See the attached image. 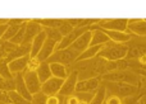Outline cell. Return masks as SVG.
I'll list each match as a JSON object with an SVG mask.
<instances>
[{"label": "cell", "instance_id": "6da1fadb", "mask_svg": "<svg viewBox=\"0 0 146 104\" xmlns=\"http://www.w3.org/2000/svg\"><path fill=\"white\" fill-rule=\"evenodd\" d=\"M101 81H115L124 83L133 86H142V77L133 70H121V71H111L106 72L100 77Z\"/></svg>", "mask_w": 146, "mask_h": 104}, {"label": "cell", "instance_id": "7a4b0ae2", "mask_svg": "<svg viewBox=\"0 0 146 104\" xmlns=\"http://www.w3.org/2000/svg\"><path fill=\"white\" fill-rule=\"evenodd\" d=\"M106 90V95H115V97L124 99L128 97H133V95L139 94L141 92V88L133 86L129 84H124V83H115V81H101Z\"/></svg>", "mask_w": 146, "mask_h": 104}, {"label": "cell", "instance_id": "3957f363", "mask_svg": "<svg viewBox=\"0 0 146 104\" xmlns=\"http://www.w3.org/2000/svg\"><path fill=\"white\" fill-rule=\"evenodd\" d=\"M127 52H128V46L126 45H118V43L108 42L104 48L98 53V57L106 60V61H118V60L126 58Z\"/></svg>", "mask_w": 146, "mask_h": 104}, {"label": "cell", "instance_id": "277c9868", "mask_svg": "<svg viewBox=\"0 0 146 104\" xmlns=\"http://www.w3.org/2000/svg\"><path fill=\"white\" fill-rule=\"evenodd\" d=\"M78 57V53L76 51H73L71 47L64 48V50H56L46 60L48 64H60L64 65L66 67H69L76 62Z\"/></svg>", "mask_w": 146, "mask_h": 104}, {"label": "cell", "instance_id": "5b68a950", "mask_svg": "<svg viewBox=\"0 0 146 104\" xmlns=\"http://www.w3.org/2000/svg\"><path fill=\"white\" fill-rule=\"evenodd\" d=\"M128 19H99L96 27L105 31H117V32H127Z\"/></svg>", "mask_w": 146, "mask_h": 104}, {"label": "cell", "instance_id": "8992f818", "mask_svg": "<svg viewBox=\"0 0 146 104\" xmlns=\"http://www.w3.org/2000/svg\"><path fill=\"white\" fill-rule=\"evenodd\" d=\"M78 81V72L76 70H69L68 76L64 79L63 85H62L60 90H59V95L60 97H69L73 95L76 92V85Z\"/></svg>", "mask_w": 146, "mask_h": 104}, {"label": "cell", "instance_id": "52a82bcc", "mask_svg": "<svg viewBox=\"0 0 146 104\" xmlns=\"http://www.w3.org/2000/svg\"><path fill=\"white\" fill-rule=\"evenodd\" d=\"M22 75H23L26 88H27V90L30 92L31 95L41 92V83L38 80L37 75H36V71H23Z\"/></svg>", "mask_w": 146, "mask_h": 104}, {"label": "cell", "instance_id": "ba28073f", "mask_svg": "<svg viewBox=\"0 0 146 104\" xmlns=\"http://www.w3.org/2000/svg\"><path fill=\"white\" fill-rule=\"evenodd\" d=\"M101 84L100 77H91V79L80 80L76 85L74 93H95Z\"/></svg>", "mask_w": 146, "mask_h": 104}, {"label": "cell", "instance_id": "9c48e42d", "mask_svg": "<svg viewBox=\"0 0 146 104\" xmlns=\"http://www.w3.org/2000/svg\"><path fill=\"white\" fill-rule=\"evenodd\" d=\"M63 81H64L63 79H58V77L51 76L49 80H46L45 83L41 84V93H44L46 97L59 94V90H60L62 85H63Z\"/></svg>", "mask_w": 146, "mask_h": 104}, {"label": "cell", "instance_id": "30bf717a", "mask_svg": "<svg viewBox=\"0 0 146 104\" xmlns=\"http://www.w3.org/2000/svg\"><path fill=\"white\" fill-rule=\"evenodd\" d=\"M44 28L36 22L35 19H28L26 23V28H25V38H23L22 43H27L31 45V42L33 41V38L38 34L40 32H42Z\"/></svg>", "mask_w": 146, "mask_h": 104}, {"label": "cell", "instance_id": "8fae6325", "mask_svg": "<svg viewBox=\"0 0 146 104\" xmlns=\"http://www.w3.org/2000/svg\"><path fill=\"white\" fill-rule=\"evenodd\" d=\"M127 32L136 37H146V19H128Z\"/></svg>", "mask_w": 146, "mask_h": 104}, {"label": "cell", "instance_id": "7c38bea8", "mask_svg": "<svg viewBox=\"0 0 146 104\" xmlns=\"http://www.w3.org/2000/svg\"><path fill=\"white\" fill-rule=\"evenodd\" d=\"M90 41H91V31H87V32H85L83 34H81L69 47H71L73 51L77 52L78 55H81L83 51L90 47Z\"/></svg>", "mask_w": 146, "mask_h": 104}, {"label": "cell", "instance_id": "4fadbf2b", "mask_svg": "<svg viewBox=\"0 0 146 104\" xmlns=\"http://www.w3.org/2000/svg\"><path fill=\"white\" fill-rule=\"evenodd\" d=\"M101 31L106 34V37L109 38L110 42L118 43V45H126L132 38V34H129L128 32H117V31H105V29H101Z\"/></svg>", "mask_w": 146, "mask_h": 104}, {"label": "cell", "instance_id": "5bb4252c", "mask_svg": "<svg viewBox=\"0 0 146 104\" xmlns=\"http://www.w3.org/2000/svg\"><path fill=\"white\" fill-rule=\"evenodd\" d=\"M56 47H58V43H56L55 41L46 38L45 42H44V45H42V47H41L40 52H38V55L36 56V57H37V60H38L40 62L46 61V60H48L49 57H50L51 55L55 52Z\"/></svg>", "mask_w": 146, "mask_h": 104}, {"label": "cell", "instance_id": "9a60e30c", "mask_svg": "<svg viewBox=\"0 0 146 104\" xmlns=\"http://www.w3.org/2000/svg\"><path fill=\"white\" fill-rule=\"evenodd\" d=\"M28 60H30V56H23V57H19V58L12 60L10 62H8V69H9L10 74L12 75L22 74L26 70V67H27Z\"/></svg>", "mask_w": 146, "mask_h": 104}, {"label": "cell", "instance_id": "2e32d148", "mask_svg": "<svg viewBox=\"0 0 146 104\" xmlns=\"http://www.w3.org/2000/svg\"><path fill=\"white\" fill-rule=\"evenodd\" d=\"M13 79H14V84H15V90L14 92L18 93V94H19L22 98H25L26 100L31 102L32 95L30 94V92H28L27 88H26L25 80H23V75L22 74H15V75H13Z\"/></svg>", "mask_w": 146, "mask_h": 104}, {"label": "cell", "instance_id": "e0dca14e", "mask_svg": "<svg viewBox=\"0 0 146 104\" xmlns=\"http://www.w3.org/2000/svg\"><path fill=\"white\" fill-rule=\"evenodd\" d=\"M45 40H46V34H45V32H44V29H42V32L38 33V34L33 38L32 42H31V52H30L31 58H32V57H36L38 55V52H40L41 47H42Z\"/></svg>", "mask_w": 146, "mask_h": 104}, {"label": "cell", "instance_id": "ac0fdd59", "mask_svg": "<svg viewBox=\"0 0 146 104\" xmlns=\"http://www.w3.org/2000/svg\"><path fill=\"white\" fill-rule=\"evenodd\" d=\"M104 46H105V45H103V46H90L87 50H85L81 55H78L76 62H78V61H86V60H91V58H94V57H96L99 52H100L104 48Z\"/></svg>", "mask_w": 146, "mask_h": 104}, {"label": "cell", "instance_id": "d6986e66", "mask_svg": "<svg viewBox=\"0 0 146 104\" xmlns=\"http://www.w3.org/2000/svg\"><path fill=\"white\" fill-rule=\"evenodd\" d=\"M36 75H37L38 80H40V83L42 84V83H45L46 80H49L51 77V71H50V66H49V64L46 61L41 62L40 66L37 67V70H36Z\"/></svg>", "mask_w": 146, "mask_h": 104}, {"label": "cell", "instance_id": "ffe728a7", "mask_svg": "<svg viewBox=\"0 0 146 104\" xmlns=\"http://www.w3.org/2000/svg\"><path fill=\"white\" fill-rule=\"evenodd\" d=\"M50 66V71H51V76L53 77H58V79H66L68 76V71L67 67L64 65L60 64H49Z\"/></svg>", "mask_w": 146, "mask_h": 104}, {"label": "cell", "instance_id": "44dd1931", "mask_svg": "<svg viewBox=\"0 0 146 104\" xmlns=\"http://www.w3.org/2000/svg\"><path fill=\"white\" fill-rule=\"evenodd\" d=\"M105 98H106V90H105V88H104V85L100 84V86L94 93V97L91 98L88 104H104Z\"/></svg>", "mask_w": 146, "mask_h": 104}, {"label": "cell", "instance_id": "7402d4cb", "mask_svg": "<svg viewBox=\"0 0 146 104\" xmlns=\"http://www.w3.org/2000/svg\"><path fill=\"white\" fill-rule=\"evenodd\" d=\"M21 27H22V25H13V24H8L0 40H1V41H10V40H12V38L15 36V33H17L18 31H19V28H21Z\"/></svg>", "mask_w": 146, "mask_h": 104}, {"label": "cell", "instance_id": "603a6c76", "mask_svg": "<svg viewBox=\"0 0 146 104\" xmlns=\"http://www.w3.org/2000/svg\"><path fill=\"white\" fill-rule=\"evenodd\" d=\"M42 28H55L58 29L59 25L63 23V19H35Z\"/></svg>", "mask_w": 146, "mask_h": 104}, {"label": "cell", "instance_id": "cb8c5ba5", "mask_svg": "<svg viewBox=\"0 0 146 104\" xmlns=\"http://www.w3.org/2000/svg\"><path fill=\"white\" fill-rule=\"evenodd\" d=\"M44 32H45V34H46V38L55 41L56 43H59L62 41V38H63L62 34L59 33V31L55 29V28H44Z\"/></svg>", "mask_w": 146, "mask_h": 104}, {"label": "cell", "instance_id": "d4e9b609", "mask_svg": "<svg viewBox=\"0 0 146 104\" xmlns=\"http://www.w3.org/2000/svg\"><path fill=\"white\" fill-rule=\"evenodd\" d=\"M0 90L3 92H14L15 90V84H14V79H3L0 81Z\"/></svg>", "mask_w": 146, "mask_h": 104}, {"label": "cell", "instance_id": "484cf974", "mask_svg": "<svg viewBox=\"0 0 146 104\" xmlns=\"http://www.w3.org/2000/svg\"><path fill=\"white\" fill-rule=\"evenodd\" d=\"M27 23V22H26ZM26 23L22 25V27L19 28V31H18L17 33H15V36L12 38V40L9 41L10 43H13V45H15V46H19V45H22V42H23V38H25V28H26Z\"/></svg>", "mask_w": 146, "mask_h": 104}, {"label": "cell", "instance_id": "4316f807", "mask_svg": "<svg viewBox=\"0 0 146 104\" xmlns=\"http://www.w3.org/2000/svg\"><path fill=\"white\" fill-rule=\"evenodd\" d=\"M8 95H9V99L13 104H31V102L26 100L25 98H22L18 93H15V92H9Z\"/></svg>", "mask_w": 146, "mask_h": 104}, {"label": "cell", "instance_id": "83f0119b", "mask_svg": "<svg viewBox=\"0 0 146 104\" xmlns=\"http://www.w3.org/2000/svg\"><path fill=\"white\" fill-rule=\"evenodd\" d=\"M0 77L1 79H13V75L10 74L8 69V64L5 61H0Z\"/></svg>", "mask_w": 146, "mask_h": 104}, {"label": "cell", "instance_id": "f1b7e54d", "mask_svg": "<svg viewBox=\"0 0 146 104\" xmlns=\"http://www.w3.org/2000/svg\"><path fill=\"white\" fill-rule=\"evenodd\" d=\"M58 31H59V33L62 34V37H66L67 34H69V33L73 31V28L71 27V25L68 24V22H67V19H63V23H62L60 25H59V28H58Z\"/></svg>", "mask_w": 146, "mask_h": 104}, {"label": "cell", "instance_id": "f546056e", "mask_svg": "<svg viewBox=\"0 0 146 104\" xmlns=\"http://www.w3.org/2000/svg\"><path fill=\"white\" fill-rule=\"evenodd\" d=\"M45 103H46V95L44 94V93L38 92L32 95L31 104H45Z\"/></svg>", "mask_w": 146, "mask_h": 104}, {"label": "cell", "instance_id": "4dcf8cb0", "mask_svg": "<svg viewBox=\"0 0 146 104\" xmlns=\"http://www.w3.org/2000/svg\"><path fill=\"white\" fill-rule=\"evenodd\" d=\"M40 64H41V62L37 60V57H32V58L30 57L28 64H27V67H26L25 71H36V70H37V67L40 66Z\"/></svg>", "mask_w": 146, "mask_h": 104}, {"label": "cell", "instance_id": "1f68e13d", "mask_svg": "<svg viewBox=\"0 0 146 104\" xmlns=\"http://www.w3.org/2000/svg\"><path fill=\"white\" fill-rule=\"evenodd\" d=\"M63 99H64V97H60L59 94L50 95V97H46L45 104H63Z\"/></svg>", "mask_w": 146, "mask_h": 104}, {"label": "cell", "instance_id": "d6a6232c", "mask_svg": "<svg viewBox=\"0 0 146 104\" xmlns=\"http://www.w3.org/2000/svg\"><path fill=\"white\" fill-rule=\"evenodd\" d=\"M122 99L115 95H106L105 100H104V104H121Z\"/></svg>", "mask_w": 146, "mask_h": 104}, {"label": "cell", "instance_id": "836d02e7", "mask_svg": "<svg viewBox=\"0 0 146 104\" xmlns=\"http://www.w3.org/2000/svg\"><path fill=\"white\" fill-rule=\"evenodd\" d=\"M9 103H12V102H10V99H9L8 93L0 90V104H9Z\"/></svg>", "mask_w": 146, "mask_h": 104}, {"label": "cell", "instance_id": "e575fe53", "mask_svg": "<svg viewBox=\"0 0 146 104\" xmlns=\"http://www.w3.org/2000/svg\"><path fill=\"white\" fill-rule=\"evenodd\" d=\"M78 103V98L74 94L69 95V97H64L63 99V104H77Z\"/></svg>", "mask_w": 146, "mask_h": 104}, {"label": "cell", "instance_id": "d590c367", "mask_svg": "<svg viewBox=\"0 0 146 104\" xmlns=\"http://www.w3.org/2000/svg\"><path fill=\"white\" fill-rule=\"evenodd\" d=\"M9 19H0V25H8Z\"/></svg>", "mask_w": 146, "mask_h": 104}, {"label": "cell", "instance_id": "8d00e7d4", "mask_svg": "<svg viewBox=\"0 0 146 104\" xmlns=\"http://www.w3.org/2000/svg\"><path fill=\"white\" fill-rule=\"evenodd\" d=\"M5 28H7V25H0V38H1V36H3V33H4Z\"/></svg>", "mask_w": 146, "mask_h": 104}, {"label": "cell", "instance_id": "74e56055", "mask_svg": "<svg viewBox=\"0 0 146 104\" xmlns=\"http://www.w3.org/2000/svg\"><path fill=\"white\" fill-rule=\"evenodd\" d=\"M77 104H88V102H85V100H78Z\"/></svg>", "mask_w": 146, "mask_h": 104}, {"label": "cell", "instance_id": "f35d334b", "mask_svg": "<svg viewBox=\"0 0 146 104\" xmlns=\"http://www.w3.org/2000/svg\"><path fill=\"white\" fill-rule=\"evenodd\" d=\"M142 98H144V97H142ZM142 98H141V100L139 102V104H145V102H144V99H142Z\"/></svg>", "mask_w": 146, "mask_h": 104}, {"label": "cell", "instance_id": "ab89813d", "mask_svg": "<svg viewBox=\"0 0 146 104\" xmlns=\"http://www.w3.org/2000/svg\"><path fill=\"white\" fill-rule=\"evenodd\" d=\"M142 84L146 85V77H142Z\"/></svg>", "mask_w": 146, "mask_h": 104}, {"label": "cell", "instance_id": "60d3db41", "mask_svg": "<svg viewBox=\"0 0 146 104\" xmlns=\"http://www.w3.org/2000/svg\"><path fill=\"white\" fill-rule=\"evenodd\" d=\"M1 80H3V79H1V77H0V81H1Z\"/></svg>", "mask_w": 146, "mask_h": 104}, {"label": "cell", "instance_id": "b9f144b4", "mask_svg": "<svg viewBox=\"0 0 146 104\" xmlns=\"http://www.w3.org/2000/svg\"><path fill=\"white\" fill-rule=\"evenodd\" d=\"M9 104H13V103H9Z\"/></svg>", "mask_w": 146, "mask_h": 104}, {"label": "cell", "instance_id": "7bdbcfd3", "mask_svg": "<svg viewBox=\"0 0 146 104\" xmlns=\"http://www.w3.org/2000/svg\"><path fill=\"white\" fill-rule=\"evenodd\" d=\"M121 104H123V103H121Z\"/></svg>", "mask_w": 146, "mask_h": 104}]
</instances>
